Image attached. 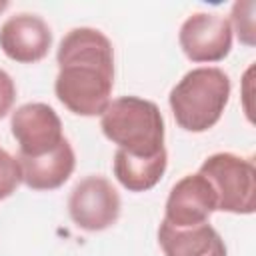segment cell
<instances>
[{
	"label": "cell",
	"instance_id": "6da1fadb",
	"mask_svg": "<svg viewBox=\"0 0 256 256\" xmlns=\"http://www.w3.org/2000/svg\"><path fill=\"white\" fill-rule=\"evenodd\" d=\"M56 98L76 116H102L114 88V48L96 28H72L56 52Z\"/></svg>",
	"mask_w": 256,
	"mask_h": 256
},
{
	"label": "cell",
	"instance_id": "7a4b0ae2",
	"mask_svg": "<svg viewBox=\"0 0 256 256\" xmlns=\"http://www.w3.org/2000/svg\"><path fill=\"white\" fill-rule=\"evenodd\" d=\"M230 78L214 66L192 68L170 90L168 104L176 124L186 132H206L224 114L230 100Z\"/></svg>",
	"mask_w": 256,
	"mask_h": 256
},
{
	"label": "cell",
	"instance_id": "3957f363",
	"mask_svg": "<svg viewBox=\"0 0 256 256\" xmlns=\"http://www.w3.org/2000/svg\"><path fill=\"white\" fill-rule=\"evenodd\" d=\"M104 136L118 150L136 156L152 158L164 152V118L152 100L138 96H120L110 100L100 116Z\"/></svg>",
	"mask_w": 256,
	"mask_h": 256
},
{
	"label": "cell",
	"instance_id": "277c9868",
	"mask_svg": "<svg viewBox=\"0 0 256 256\" xmlns=\"http://www.w3.org/2000/svg\"><path fill=\"white\" fill-rule=\"evenodd\" d=\"M212 186L216 210L252 214L256 210V168L250 158L232 152L208 156L198 170Z\"/></svg>",
	"mask_w": 256,
	"mask_h": 256
},
{
	"label": "cell",
	"instance_id": "5b68a950",
	"mask_svg": "<svg viewBox=\"0 0 256 256\" xmlns=\"http://www.w3.org/2000/svg\"><path fill=\"white\" fill-rule=\"evenodd\" d=\"M120 194L104 176H86L70 192L68 214L86 232H102L116 224L120 216Z\"/></svg>",
	"mask_w": 256,
	"mask_h": 256
},
{
	"label": "cell",
	"instance_id": "8992f818",
	"mask_svg": "<svg viewBox=\"0 0 256 256\" xmlns=\"http://www.w3.org/2000/svg\"><path fill=\"white\" fill-rule=\"evenodd\" d=\"M12 136L18 142V156H42L52 152L62 140V120L56 110L44 102L18 106L10 118Z\"/></svg>",
	"mask_w": 256,
	"mask_h": 256
},
{
	"label": "cell",
	"instance_id": "52a82bcc",
	"mask_svg": "<svg viewBox=\"0 0 256 256\" xmlns=\"http://www.w3.org/2000/svg\"><path fill=\"white\" fill-rule=\"evenodd\" d=\"M178 42L192 62H220L232 48L230 20L212 12H196L182 22Z\"/></svg>",
	"mask_w": 256,
	"mask_h": 256
},
{
	"label": "cell",
	"instance_id": "ba28073f",
	"mask_svg": "<svg viewBox=\"0 0 256 256\" xmlns=\"http://www.w3.org/2000/svg\"><path fill=\"white\" fill-rule=\"evenodd\" d=\"M216 210V196L210 182L200 174L182 176L168 194L164 220L174 228H192L206 224Z\"/></svg>",
	"mask_w": 256,
	"mask_h": 256
},
{
	"label": "cell",
	"instance_id": "9c48e42d",
	"mask_svg": "<svg viewBox=\"0 0 256 256\" xmlns=\"http://www.w3.org/2000/svg\"><path fill=\"white\" fill-rule=\"evenodd\" d=\"M52 46L50 26L36 14L10 16L0 26V48L2 52L20 64L40 62Z\"/></svg>",
	"mask_w": 256,
	"mask_h": 256
},
{
	"label": "cell",
	"instance_id": "30bf717a",
	"mask_svg": "<svg viewBox=\"0 0 256 256\" xmlns=\"http://www.w3.org/2000/svg\"><path fill=\"white\" fill-rule=\"evenodd\" d=\"M22 182L32 190H56L60 188L76 168V154L72 144L64 138L52 152L42 156H16Z\"/></svg>",
	"mask_w": 256,
	"mask_h": 256
},
{
	"label": "cell",
	"instance_id": "8fae6325",
	"mask_svg": "<svg viewBox=\"0 0 256 256\" xmlns=\"http://www.w3.org/2000/svg\"><path fill=\"white\" fill-rule=\"evenodd\" d=\"M158 242L164 256H226L222 236L208 222L192 228H174L162 220Z\"/></svg>",
	"mask_w": 256,
	"mask_h": 256
},
{
	"label": "cell",
	"instance_id": "7c38bea8",
	"mask_svg": "<svg viewBox=\"0 0 256 256\" xmlns=\"http://www.w3.org/2000/svg\"><path fill=\"white\" fill-rule=\"evenodd\" d=\"M168 154L166 150L152 158H136L122 150L114 152V176L128 192H146L154 188L166 172Z\"/></svg>",
	"mask_w": 256,
	"mask_h": 256
},
{
	"label": "cell",
	"instance_id": "4fadbf2b",
	"mask_svg": "<svg viewBox=\"0 0 256 256\" xmlns=\"http://www.w3.org/2000/svg\"><path fill=\"white\" fill-rule=\"evenodd\" d=\"M254 2L246 0V2H236L232 6V24L238 40L246 46H254Z\"/></svg>",
	"mask_w": 256,
	"mask_h": 256
},
{
	"label": "cell",
	"instance_id": "5bb4252c",
	"mask_svg": "<svg viewBox=\"0 0 256 256\" xmlns=\"http://www.w3.org/2000/svg\"><path fill=\"white\" fill-rule=\"evenodd\" d=\"M22 182V170L18 158L0 148V200L12 196Z\"/></svg>",
	"mask_w": 256,
	"mask_h": 256
},
{
	"label": "cell",
	"instance_id": "9a60e30c",
	"mask_svg": "<svg viewBox=\"0 0 256 256\" xmlns=\"http://www.w3.org/2000/svg\"><path fill=\"white\" fill-rule=\"evenodd\" d=\"M16 100V84L12 76L0 68V120L12 110Z\"/></svg>",
	"mask_w": 256,
	"mask_h": 256
},
{
	"label": "cell",
	"instance_id": "2e32d148",
	"mask_svg": "<svg viewBox=\"0 0 256 256\" xmlns=\"http://www.w3.org/2000/svg\"><path fill=\"white\" fill-rule=\"evenodd\" d=\"M6 8H8V2L6 0H0V12H4Z\"/></svg>",
	"mask_w": 256,
	"mask_h": 256
}]
</instances>
